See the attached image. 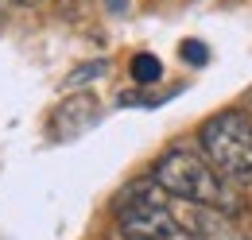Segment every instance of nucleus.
<instances>
[{
	"label": "nucleus",
	"instance_id": "obj_1",
	"mask_svg": "<svg viewBox=\"0 0 252 240\" xmlns=\"http://www.w3.org/2000/svg\"><path fill=\"white\" fill-rule=\"evenodd\" d=\"M159 190L175 202H187L194 210H218V213H233V194L229 182H221V175L198 155L187 148H171L163 151L152 163V175Z\"/></svg>",
	"mask_w": 252,
	"mask_h": 240
},
{
	"label": "nucleus",
	"instance_id": "obj_2",
	"mask_svg": "<svg viewBox=\"0 0 252 240\" xmlns=\"http://www.w3.org/2000/svg\"><path fill=\"white\" fill-rule=\"evenodd\" d=\"M202 159L229 186L252 182V120L237 109H221L198 128Z\"/></svg>",
	"mask_w": 252,
	"mask_h": 240
},
{
	"label": "nucleus",
	"instance_id": "obj_3",
	"mask_svg": "<svg viewBox=\"0 0 252 240\" xmlns=\"http://www.w3.org/2000/svg\"><path fill=\"white\" fill-rule=\"evenodd\" d=\"M183 225L190 229L194 240H245L241 229L229 221V213H218V210H194L190 206V217Z\"/></svg>",
	"mask_w": 252,
	"mask_h": 240
},
{
	"label": "nucleus",
	"instance_id": "obj_4",
	"mask_svg": "<svg viewBox=\"0 0 252 240\" xmlns=\"http://www.w3.org/2000/svg\"><path fill=\"white\" fill-rule=\"evenodd\" d=\"M128 74H132L136 86H156L159 78H163V62L152 51H140V55H132V62H128Z\"/></svg>",
	"mask_w": 252,
	"mask_h": 240
},
{
	"label": "nucleus",
	"instance_id": "obj_5",
	"mask_svg": "<svg viewBox=\"0 0 252 240\" xmlns=\"http://www.w3.org/2000/svg\"><path fill=\"white\" fill-rule=\"evenodd\" d=\"M101 74H109V62H105V59L86 62V66H78V70L70 74V82H66V86H90V82H97Z\"/></svg>",
	"mask_w": 252,
	"mask_h": 240
},
{
	"label": "nucleus",
	"instance_id": "obj_6",
	"mask_svg": "<svg viewBox=\"0 0 252 240\" xmlns=\"http://www.w3.org/2000/svg\"><path fill=\"white\" fill-rule=\"evenodd\" d=\"M179 55H183V59H187L190 66H206V59H210V51H206V43H198V39H187Z\"/></svg>",
	"mask_w": 252,
	"mask_h": 240
},
{
	"label": "nucleus",
	"instance_id": "obj_7",
	"mask_svg": "<svg viewBox=\"0 0 252 240\" xmlns=\"http://www.w3.org/2000/svg\"><path fill=\"white\" fill-rule=\"evenodd\" d=\"M12 4H24V8H35V4H43V0H12Z\"/></svg>",
	"mask_w": 252,
	"mask_h": 240
},
{
	"label": "nucleus",
	"instance_id": "obj_8",
	"mask_svg": "<svg viewBox=\"0 0 252 240\" xmlns=\"http://www.w3.org/2000/svg\"><path fill=\"white\" fill-rule=\"evenodd\" d=\"M4 4H8V0H0V16H4Z\"/></svg>",
	"mask_w": 252,
	"mask_h": 240
}]
</instances>
